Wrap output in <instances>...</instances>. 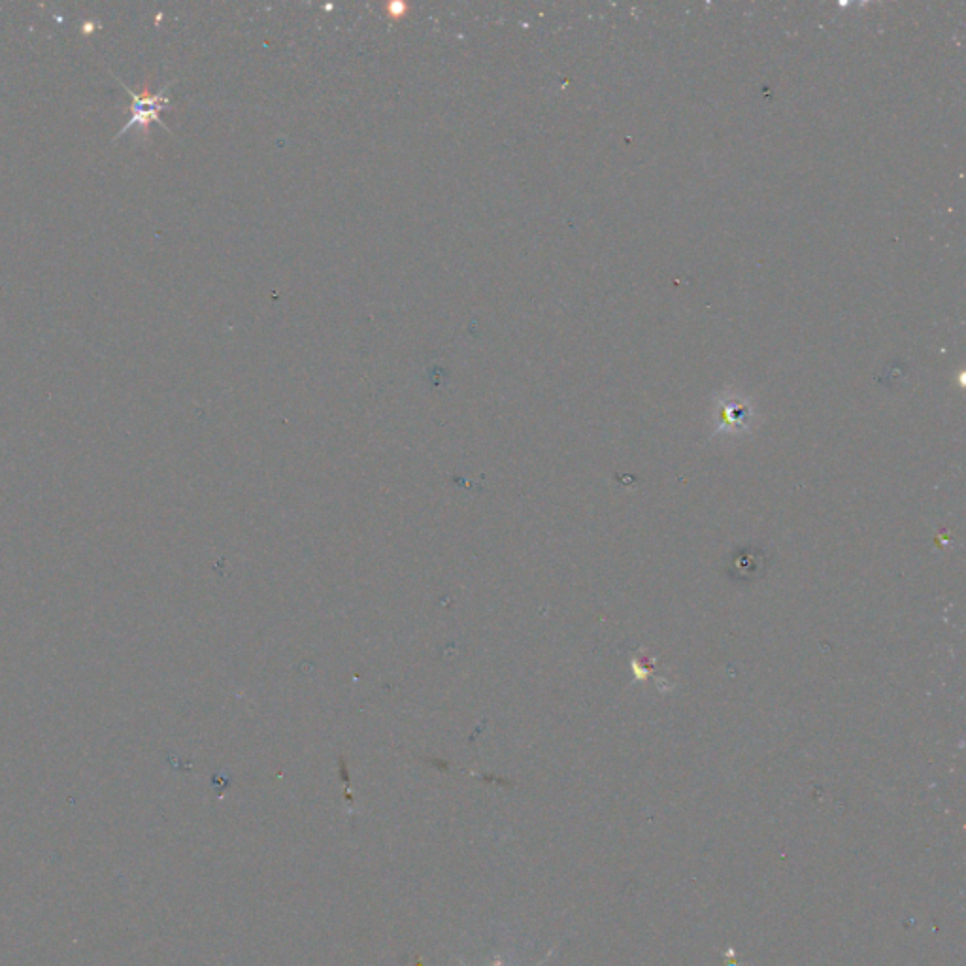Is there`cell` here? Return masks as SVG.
I'll list each match as a JSON object with an SVG mask.
<instances>
[{
	"instance_id": "1",
	"label": "cell",
	"mask_w": 966,
	"mask_h": 966,
	"mask_svg": "<svg viewBox=\"0 0 966 966\" xmlns=\"http://www.w3.org/2000/svg\"><path fill=\"white\" fill-rule=\"evenodd\" d=\"M117 80H119V78H117ZM119 82H121V80H119ZM121 85L127 89V93H129V95H131V99H133V106H131V112H133V114H131V119L127 121V125H125V127H121V131L117 133L116 138H114V142L119 140L123 134L129 133L133 127L140 129V133L144 134V136H148V134H150L151 123H161L163 127H167V125L161 121L159 112H161L163 108H167L168 102H170V97H168V89H170V84L165 85V87H163L161 91H157V93H151L150 89H146V91H133V89H129L127 84H123V82H121Z\"/></svg>"
}]
</instances>
